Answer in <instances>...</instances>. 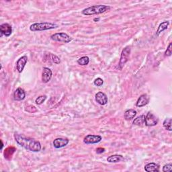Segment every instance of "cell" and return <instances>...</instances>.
I'll return each instance as SVG.
<instances>
[{"mask_svg": "<svg viewBox=\"0 0 172 172\" xmlns=\"http://www.w3.org/2000/svg\"><path fill=\"white\" fill-rule=\"evenodd\" d=\"M51 57L52 61H53V62L54 63H55V64H59V63H61V59H60V58L58 57L57 55H55L51 54Z\"/></svg>", "mask_w": 172, "mask_h": 172, "instance_id": "obj_23", "label": "cell"}, {"mask_svg": "<svg viewBox=\"0 0 172 172\" xmlns=\"http://www.w3.org/2000/svg\"><path fill=\"white\" fill-rule=\"evenodd\" d=\"M145 115H142L141 117H137V118L134 119V121H133V125H137V126H141L143 125V124L145 123Z\"/></svg>", "mask_w": 172, "mask_h": 172, "instance_id": "obj_19", "label": "cell"}, {"mask_svg": "<svg viewBox=\"0 0 172 172\" xmlns=\"http://www.w3.org/2000/svg\"><path fill=\"white\" fill-rule=\"evenodd\" d=\"M162 171L163 172H167V171H172V164L171 163H169V164H166L163 166Z\"/></svg>", "mask_w": 172, "mask_h": 172, "instance_id": "obj_25", "label": "cell"}, {"mask_svg": "<svg viewBox=\"0 0 172 172\" xmlns=\"http://www.w3.org/2000/svg\"><path fill=\"white\" fill-rule=\"evenodd\" d=\"M102 140V137L100 135L88 134L84 139V143L85 144H96Z\"/></svg>", "mask_w": 172, "mask_h": 172, "instance_id": "obj_7", "label": "cell"}, {"mask_svg": "<svg viewBox=\"0 0 172 172\" xmlns=\"http://www.w3.org/2000/svg\"><path fill=\"white\" fill-rule=\"evenodd\" d=\"M52 76H53L52 71L49 68H48V67H44L42 73V81L43 83H48L51 80Z\"/></svg>", "mask_w": 172, "mask_h": 172, "instance_id": "obj_12", "label": "cell"}, {"mask_svg": "<svg viewBox=\"0 0 172 172\" xmlns=\"http://www.w3.org/2000/svg\"><path fill=\"white\" fill-rule=\"evenodd\" d=\"M149 97L147 94L141 95L137 102V107H143L147 105L149 103Z\"/></svg>", "mask_w": 172, "mask_h": 172, "instance_id": "obj_14", "label": "cell"}, {"mask_svg": "<svg viewBox=\"0 0 172 172\" xmlns=\"http://www.w3.org/2000/svg\"><path fill=\"white\" fill-rule=\"evenodd\" d=\"M95 99L97 102H98L100 105H106V104L108 103V99L107 96L105 94V93L100 92L98 93H97L95 96Z\"/></svg>", "mask_w": 172, "mask_h": 172, "instance_id": "obj_10", "label": "cell"}, {"mask_svg": "<svg viewBox=\"0 0 172 172\" xmlns=\"http://www.w3.org/2000/svg\"><path fill=\"white\" fill-rule=\"evenodd\" d=\"M130 51H131V48H130V47H126L122 50L118 65L120 69H122L124 65L126 64V63L129 61Z\"/></svg>", "mask_w": 172, "mask_h": 172, "instance_id": "obj_5", "label": "cell"}, {"mask_svg": "<svg viewBox=\"0 0 172 172\" xmlns=\"http://www.w3.org/2000/svg\"><path fill=\"white\" fill-rule=\"evenodd\" d=\"M51 40L54 41H57L59 43H69L72 40V38L70 37L65 32H59L55 33L54 35H51Z\"/></svg>", "mask_w": 172, "mask_h": 172, "instance_id": "obj_4", "label": "cell"}, {"mask_svg": "<svg viewBox=\"0 0 172 172\" xmlns=\"http://www.w3.org/2000/svg\"><path fill=\"white\" fill-rule=\"evenodd\" d=\"M158 119L151 113H148L145 118V124L147 126H153L158 125Z\"/></svg>", "mask_w": 172, "mask_h": 172, "instance_id": "obj_6", "label": "cell"}, {"mask_svg": "<svg viewBox=\"0 0 172 172\" xmlns=\"http://www.w3.org/2000/svg\"><path fill=\"white\" fill-rule=\"evenodd\" d=\"M111 7L109 6L106 5H96L88 7L87 8L83 10L82 14L84 16H91V15H96L102 14L109 11Z\"/></svg>", "mask_w": 172, "mask_h": 172, "instance_id": "obj_2", "label": "cell"}, {"mask_svg": "<svg viewBox=\"0 0 172 172\" xmlns=\"http://www.w3.org/2000/svg\"><path fill=\"white\" fill-rule=\"evenodd\" d=\"M145 170L147 172H158L159 171V166L155 163H149L145 166Z\"/></svg>", "mask_w": 172, "mask_h": 172, "instance_id": "obj_15", "label": "cell"}, {"mask_svg": "<svg viewBox=\"0 0 172 172\" xmlns=\"http://www.w3.org/2000/svg\"><path fill=\"white\" fill-rule=\"evenodd\" d=\"M89 59L87 56H84V57H82L77 60V63L80 65H87L89 64Z\"/></svg>", "mask_w": 172, "mask_h": 172, "instance_id": "obj_21", "label": "cell"}, {"mask_svg": "<svg viewBox=\"0 0 172 172\" xmlns=\"http://www.w3.org/2000/svg\"><path fill=\"white\" fill-rule=\"evenodd\" d=\"M100 20V18H94L93 19V21H95V22H98Z\"/></svg>", "mask_w": 172, "mask_h": 172, "instance_id": "obj_28", "label": "cell"}, {"mask_svg": "<svg viewBox=\"0 0 172 172\" xmlns=\"http://www.w3.org/2000/svg\"><path fill=\"white\" fill-rule=\"evenodd\" d=\"M26 97V93L23 89L18 88L15 90L14 93V99L16 101H22L24 100Z\"/></svg>", "mask_w": 172, "mask_h": 172, "instance_id": "obj_13", "label": "cell"}, {"mask_svg": "<svg viewBox=\"0 0 172 172\" xmlns=\"http://www.w3.org/2000/svg\"><path fill=\"white\" fill-rule=\"evenodd\" d=\"M14 139L18 145L30 151L39 152L42 148L39 141L31 139V138L27 137L20 134L15 133Z\"/></svg>", "mask_w": 172, "mask_h": 172, "instance_id": "obj_1", "label": "cell"}, {"mask_svg": "<svg viewBox=\"0 0 172 172\" xmlns=\"http://www.w3.org/2000/svg\"><path fill=\"white\" fill-rule=\"evenodd\" d=\"M137 115V111L134 110H128L125 113V118L126 121H130L133 119Z\"/></svg>", "mask_w": 172, "mask_h": 172, "instance_id": "obj_17", "label": "cell"}, {"mask_svg": "<svg viewBox=\"0 0 172 172\" xmlns=\"http://www.w3.org/2000/svg\"><path fill=\"white\" fill-rule=\"evenodd\" d=\"M93 84L96 86H98V87H100V86H102L104 84V80L102 79V78L98 77L97 78L96 80H95L94 82H93Z\"/></svg>", "mask_w": 172, "mask_h": 172, "instance_id": "obj_24", "label": "cell"}, {"mask_svg": "<svg viewBox=\"0 0 172 172\" xmlns=\"http://www.w3.org/2000/svg\"><path fill=\"white\" fill-rule=\"evenodd\" d=\"M169 24H170V22L168 21L163 22L162 23H161L159 26L158 31H157V35H159L161 33L163 32L164 31H166V30L168 28Z\"/></svg>", "mask_w": 172, "mask_h": 172, "instance_id": "obj_18", "label": "cell"}, {"mask_svg": "<svg viewBox=\"0 0 172 172\" xmlns=\"http://www.w3.org/2000/svg\"><path fill=\"white\" fill-rule=\"evenodd\" d=\"M69 143L68 139H64V138H57L53 141V146L56 149H61L65 147Z\"/></svg>", "mask_w": 172, "mask_h": 172, "instance_id": "obj_9", "label": "cell"}, {"mask_svg": "<svg viewBox=\"0 0 172 172\" xmlns=\"http://www.w3.org/2000/svg\"><path fill=\"white\" fill-rule=\"evenodd\" d=\"M124 159V157L121 155H113L108 157L107 158V162L109 163H118Z\"/></svg>", "mask_w": 172, "mask_h": 172, "instance_id": "obj_16", "label": "cell"}, {"mask_svg": "<svg viewBox=\"0 0 172 172\" xmlns=\"http://www.w3.org/2000/svg\"><path fill=\"white\" fill-rule=\"evenodd\" d=\"M163 127L165 128L166 130H169V131H171L172 129H171V118H166L165 121H163Z\"/></svg>", "mask_w": 172, "mask_h": 172, "instance_id": "obj_20", "label": "cell"}, {"mask_svg": "<svg viewBox=\"0 0 172 172\" xmlns=\"http://www.w3.org/2000/svg\"><path fill=\"white\" fill-rule=\"evenodd\" d=\"M59 26L51 22H40V23H35L30 27V30L32 32L44 31L48 30L57 28Z\"/></svg>", "mask_w": 172, "mask_h": 172, "instance_id": "obj_3", "label": "cell"}, {"mask_svg": "<svg viewBox=\"0 0 172 172\" xmlns=\"http://www.w3.org/2000/svg\"><path fill=\"white\" fill-rule=\"evenodd\" d=\"M0 32H1L2 36L4 35L6 37L10 36L12 33V26L7 23L2 24L0 26Z\"/></svg>", "mask_w": 172, "mask_h": 172, "instance_id": "obj_8", "label": "cell"}, {"mask_svg": "<svg viewBox=\"0 0 172 172\" xmlns=\"http://www.w3.org/2000/svg\"><path fill=\"white\" fill-rule=\"evenodd\" d=\"M46 100H47L46 96H40L36 99L35 102L36 104H38V105H41V104L45 102Z\"/></svg>", "mask_w": 172, "mask_h": 172, "instance_id": "obj_22", "label": "cell"}, {"mask_svg": "<svg viewBox=\"0 0 172 172\" xmlns=\"http://www.w3.org/2000/svg\"><path fill=\"white\" fill-rule=\"evenodd\" d=\"M28 61V57L27 56H23L21 58L18 60V61L16 63V69L18 73H22L23 72V70L24 69V67L27 65Z\"/></svg>", "mask_w": 172, "mask_h": 172, "instance_id": "obj_11", "label": "cell"}, {"mask_svg": "<svg viewBox=\"0 0 172 172\" xmlns=\"http://www.w3.org/2000/svg\"><path fill=\"white\" fill-rule=\"evenodd\" d=\"M172 48H171V43H170L169 46H168L167 50L165 52V55L166 57H170V56L171 55L172 53Z\"/></svg>", "mask_w": 172, "mask_h": 172, "instance_id": "obj_26", "label": "cell"}, {"mask_svg": "<svg viewBox=\"0 0 172 172\" xmlns=\"http://www.w3.org/2000/svg\"><path fill=\"white\" fill-rule=\"evenodd\" d=\"M104 151H105V149H104V148L100 147V148H98L96 149V153H98V154H101V153H104Z\"/></svg>", "mask_w": 172, "mask_h": 172, "instance_id": "obj_27", "label": "cell"}]
</instances>
